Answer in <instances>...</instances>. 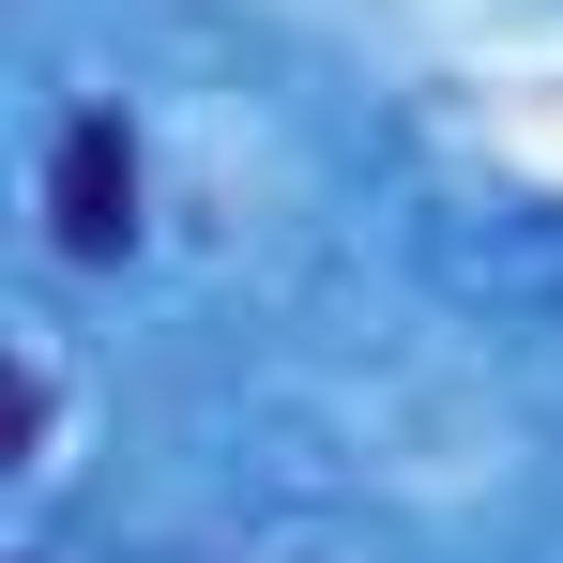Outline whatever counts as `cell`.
<instances>
[{
	"label": "cell",
	"instance_id": "cell-1",
	"mask_svg": "<svg viewBox=\"0 0 563 563\" xmlns=\"http://www.w3.org/2000/svg\"><path fill=\"white\" fill-rule=\"evenodd\" d=\"M46 213H62V260H122L137 244V137L77 107L62 122V153H46Z\"/></svg>",
	"mask_w": 563,
	"mask_h": 563
}]
</instances>
